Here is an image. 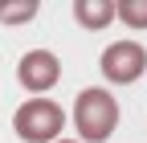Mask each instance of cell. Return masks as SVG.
Returning a JSON list of instances; mask_svg holds the SVG:
<instances>
[{"instance_id":"obj_4","label":"cell","mask_w":147,"mask_h":143,"mask_svg":"<svg viewBox=\"0 0 147 143\" xmlns=\"http://www.w3.org/2000/svg\"><path fill=\"white\" fill-rule=\"evenodd\" d=\"M16 78H21V86L29 94H45L57 86L61 78V61H57V53H49V49H29L21 65H16Z\"/></svg>"},{"instance_id":"obj_8","label":"cell","mask_w":147,"mask_h":143,"mask_svg":"<svg viewBox=\"0 0 147 143\" xmlns=\"http://www.w3.org/2000/svg\"><path fill=\"white\" fill-rule=\"evenodd\" d=\"M57 143H78V139H57Z\"/></svg>"},{"instance_id":"obj_3","label":"cell","mask_w":147,"mask_h":143,"mask_svg":"<svg viewBox=\"0 0 147 143\" xmlns=\"http://www.w3.org/2000/svg\"><path fill=\"white\" fill-rule=\"evenodd\" d=\"M102 78L115 82V86H131L147 74V49L139 41H115L102 49Z\"/></svg>"},{"instance_id":"obj_6","label":"cell","mask_w":147,"mask_h":143,"mask_svg":"<svg viewBox=\"0 0 147 143\" xmlns=\"http://www.w3.org/2000/svg\"><path fill=\"white\" fill-rule=\"evenodd\" d=\"M37 12H41L37 0H0V21L4 25H29Z\"/></svg>"},{"instance_id":"obj_5","label":"cell","mask_w":147,"mask_h":143,"mask_svg":"<svg viewBox=\"0 0 147 143\" xmlns=\"http://www.w3.org/2000/svg\"><path fill=\"white\" fill-rule=\"evenodd\" d=\"M74 21L82 29H106L115 21V0H74Z\"/></svg>"},{"instance_id":"obj_1","label":"cell","mask_w":147,"mask_h":143,"mask_svg":"<svg viewBox=\"0 0 147 143\" xmlns=\"http://www.w3.org/2000/svg\"><path fill=\"white\" fill-rule=\"evenodd\" d=\"M74 127H78L82 143H106L110 131L119 127V102L110 90L90 86L74 98Z\"/></svg>"},{"instance_id":"obj_7","label":"cell","mask_w":147,"mask_h":143,"mask_svg":"<svg viewBox=\"0 0 147 143\" xmlns=\"http://www.w3.org/2000/svg\"><path fill=\"white\" fill-rule=\"evenodd\" d=\"M115 16H119L127 29L143 33L147 29V0H115Z\"/></svg>"},{"instance_id":"obj_2","label":"cell","mask_w":147,"mask_h":143,"mask_svg":"<svg viewBox=\"0 0 147 143\" xmlns=\"http://www.w3.org/2000/svg\"><path fill=\"white\" fill-rule=\"evenodd\" d=\"M12 131L25 143H57V135L65 131V111L53 98H29L16 106Z\"/></svg>"}]
</instances>
